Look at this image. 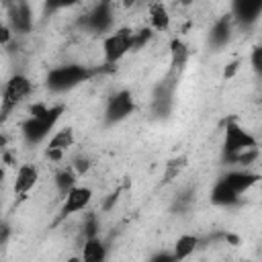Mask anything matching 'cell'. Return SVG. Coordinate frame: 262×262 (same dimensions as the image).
I'll list each match as a JSON object with an SVG mask.
<instances>
[{"instance_id": "1", "label": "cell", "mask_w": 262, "mask_h": 262, "mask_svg": "<svg viewBox=\"0 0 262 262\" xmlns=\"http://www.w3.org/2000/svg\"><path fill=\"white\" fill-rule=\"evenodd\" d=\"M63 111H66L63 104H55V106H47L43 102L31 104V108H29L31 117L25 119L23 127H20L27 143H41L49 135V131L55 127V123L59 121Z\"/></svg>"}, {"instance_id": "2", "label": "cell", "mask_w": 262, "mask_h": 262, "mask_svg": "<svg viewBox=\"0 0 262 262\" xmlns=\"http://www.w3.org/2000/svg\"><path fill=\"white\" fill-rule=\"evenodd\" d=\"M102 70H106V68H86V66H80V63L57 66L47 74L45 86L51 92H68V90L80 86L82 82H88L92 76L100 74Z\"/></svg>"}, {"instance_id": "3", "label": "cell", "mask_w": 262, "mask_h": 262, "mask_svg": "<svg viewBox=\"0 0 262 262\" xmlns=\"http://www.w3.org/2000/svg\"><path fill=\"white\" fill-rule=\"evenodd\" d=\"M258 141L256 137L246 131L237 121H227L225 123V135H223V162L231 164L235 156L248 149H256Z\"/></svg>"}, {"instance_id": "4", "label": "cell", "mask_w": 262, "mask_h": 262, "mask_svg": "<svg viewBox=\"0 0 262 262\" xmlns=\"http://www.w3.org/2000/svg\"><path fill=\"white\" fill-rule=\"evenodd\" d=\"M31 88H33L31 80L27 76H23V74H14L6 82L4 94H2V104H0V123H4L10 117V113L29 96Z\"/></svg>"}, {"instance_id": "5", "label": "cell", "mask_w": 262, "mask_h": 262, "mask_svg": "<svg viewBox=\"0 0 262 262\" xmlns=\"http://www.w3.org/2000/svg\"><path fill=\"white\" fill-rule=\"evenodd\" d=\"M131 41H133V31L129 27H121L115 33H111L104 43H102V51H104V61L106 66L117 63L121 57H125L131 51Z\"/></svg>"}, {"instance_id": "6", "label": "cell", "mask_w": 262, "mask_h": 262, "mask_svg": "<svg viewBox=\"0 0 262 262\" xmlns=\"http://www.w3.org/2000/svg\"><path fill=\"white\" fill-rule=\"evenodd\" d=\"M113 20H115V14H113V6L111 2H98L88 14H84L78 25L84 29V31H90V33H106L111 27H113Z\"/></svg>"}, {"instance_id": "7", "label": "cell", "mask_w": 262, "mask_h": 262, "mask_svg": "<svg viewBox=\"0 0 262 262\" xmlns=\"http://www.w3.org/2000/svg\"><path fill=\"white\" fill-rule=\"evenodd\" d=\"M176 84H178V76L166 74L164 80H160V84L154 90V100H151V108L156 113V117H168L172 106H174V94H176Z\"/></svg>"}, {"instance_id": "8", "label": "cell", "mask_w": 262, "mask_h": 262, "mask_svg": "<svg viewBox=\"0 0 262 262\" xmlns=\"http://www.w3.org/2000/svg\"><path fill=\"white\" fill-rule=\"evenodd\" d=\"M135 111V100H133V94L129 90H119L115 92L108 102H106V108H104V123L106 125H117L121 121H125L131 113Z\"/></svg>"}, {"instance_id": "9", "label": "cell", "mask_w": 262, "mask_h": 262, "mask_svg": "<svg viewBox=\"0 0 262 262\" xmlns=\"http://www.w3.org/2000/svg\"><path fill=\"white\" fill-rule=\"evenodd\" d=\"M92 201V190L86 188V186H74L66 196H63V203H61V209H59V219H66L74 213H80L84 211Z\"/></svg>"}, {"instance_id": "10", "label": "cell", "mask_w": 262, "mask_h": 262, "mask_svg": "<svg viewBox=\"0 0 262 262\" xmlns=\"http://www.w3.org/2000/svg\"><path fill=\"white\" fill-rule=\"evenodd\" d=\"M8 27L14 33L27 35L33 31V10L27 2H12L8 4Z\"/></svg>"}, {"instance_id": "11", "label": "cell", "mask_w": 262, "mask_h": 262, "mask_svg": "<svg viewBox=\"0 0 262 262\" xmlns=\"http://www.w3.org/2000/svg\"><path fill=\"white\" fill-rule=\"evenodd\" d=\"M262 12V0H237L231 8V20H237L242 27H252Z\"/></svg>"}, {"instance_id": "12", "label": "cell", "mask_w": 262, "mask_h": 262, "mask_svg": "<svg viewBox=\"0 0 262 262\" xmlns=\"http://www.w3.org/2000/svg\"><path fill=\"white\" fill-rule=\"evenodd\" d=\"M188 57H190L188 45H186L180 37H174V39L170 41V70H168V74L180 76L182 70H184L186 63H188Z\"/></svg>"}, {"instance_id": "13", "label": "cell", "mask_w": 262, "mask_h": 262, "mask_svg": "<svg viewBox=\"0 0 262 262\" xmlns=\"http://www.w3.org/2000/svg\"><path fill=\"white\" fill-rule=\"evenodd\" d=\"M219 180H223L231 190H235L237 194H242V192H246L250 186H254L258 180H260V174H256V172H244V170H231V172H227V174H223Z\"/></svg>"}, {"instance_id": "14", "label": "cell", "mask_w": 262, "mask_h": 262, "mask_svg": "<svg viewBox=\"0 0 262 262\" xmlns=\"http://www.w3.org/2000/svg\"><path fill=\"white\" fill-rule=\"evenodd\" d=\"M231 29H233V20L229 14H223L221 18L215 20V25L209 31V45L215 49H221L229 43L231 39Z\"/></svg>"}, {"instance_id": "15", "label": "cell", "mask_w": 262, "mask_h": 262, "mask_svg": "<svg viewBox=\"0 0 262 262\" xmlns=\"http://www.w3.org/2000/svg\"><path fill=\"white\" fill-rule=\"evenodd\" d=\"M37 178H39V172L33 164H23L16 172V178H14V194L25 199L27 192L37 184Z\"/></svg>"}, {"instance_id": "16", "label": "cell", "mask_w": 262, "mask_h": 262, "mask_svg": "<svg viewBox=\"0 0 262 262\" xmlns=\"http://www.w3.org/2000/svg\"><path fill=\"white\" fill-rule=\"evenodd\" d=\"M239 201H242V196L235 190H231L223 180H217V184L211 190V203L213 205H217V207H233Z\"/></svg>"}, {"instance_id": "17", "label": "cell", "mask_w": 262, "mask_h": 262, "mask_svg": "<svg viewBox=\"0 0 262 262\" xmlns=\"http://www.w3.org/2000/svg\"><path fill=\"white\" fill-rule=\"evenodd\" d=\"M80 262H106V246L102 244L100 237H92L84 242Z\"/></svg>"}, {"instance_id": "18", "label": "cell", "mask_w": 262, "mask_h": 262, "mask_svg": "<svg viewBox=\"0 0 262 262\" xmlns=\"http://www.w3.org/2000/svg\"><path fill=\"white\" fill-rule=\"evenodd\" d=\"M196 248H199V237L192 235V233H184V235H180V237L176 239L172 254H174L176 262H182V260H186Z\"/></svg>"}, {"instance_id": "19", "label": "cell", "mask_w": 262, "mask_h": 262, "mask_svg": "<svg viewBox=\"0 0 262 262\" xmlns=\"http://www.w3.org/2000/svg\"><path fill=\"white\" fill-rule=\"evenodd\" d=\"M149 25H151V27H149L151 31H166V29H168V25H170V14H168V10H166L164 4L156 2V4L149 6Z\"/></svg>"}, {"instance_id": "20", "label": "cell", "mask_w": 262, "mask_h": 262, "mask_svg": "<svg viewBox=\"0 0 262 262\" xmlns=\"http://www.w3.org/2000/svg\"><path fill=\"white\" fill-rule=\"evenodd\" d=\"M72 145H74V131H72L70 127H66V129L57 131V133L49 139L47 149H57V151H63V154H66Z\"/></svg>"}, {"instance_id": "21", "label": "cell", "mask_w": 262, "mask_h": 262, "mask_svg": "<svg viewBox=\"0 0 262 262\" xmlns=\"http://www.w3.org/2000/svg\"><path fill=\"white\" fill-rule=\"evenodd\" d=\"M55 186H57V190L66 196V194L76 186V172L70 170V168L59 170V172L55 174Z\"/></svg>"}, {"instance_id": "22", "label": "cell", "mask_w": 262, "mask_h": 262, "mask_svg": "<svg viewBox=\"0 0 262 262\" xmlns=\"http://www.w3.org/2000/svg\"><path fill=\"white\" fill-rule=\"evenodd\" d=\"M151 35H154V31L149 29V27H143V29H139V31H133V41H131V51H139L149 39H151Z\"/></svg>"}, {"instance_id": "23", "label": "cell", "mask_w": 262, "mask_h": 262, "mask_svg": "<svg viewBox=\"0 0 262 262\" xmlns=\"http://www.w3.org/2000/svg\"><path fill=\"white\" fill-rule=\"evenodd\" d=\"M186 166V158L182 156V158H174V160H170L168 164H166V174H164V182H170L172 178H176L178 174H180V170Z\"/></svg>"}, {"instance_id": "24", "label": "cell", "mask_w": 262, "mask_h": 262, "mask_svg": "<svg viewBox=\"0 0 262 262\" xmlns=\"http://www.w3.org/2000/svg\"><path fill=\"white\" fill-rule=\"evenodd\" d=\"M190 203H192V188H186V190H182V192L176 194V201H174L172 209L174 211H186V207Z\"/></svg>"}, {"instance_id": "25", "label": "cell", "mask_w": 262, "mask_h": 262, "mask_svg": "<svg viewBox=\"0 0 262 262\" xmlns=\"http://www.w3.org/2000/svg\"><path fill=\"white\" fill-rule=\"evenodd\" d=\"M84 235H86V239H92V237H98V219H96V215L94 213H90L88 217H86V221H84Z\"/></svg>"}, {"instance_id": "26", "label": "cell", "mask_w": 262, "mask_h": 262, "mask_svg": "<svg viewBox=\"0 0 262 262\" xmlns=\"http://www.w3.org/2000/svg\"><path fill=\"white\" fill-rule=\"evenodd\" d=\"M258 160V147L256 149H248V151H242L239 156H235V160L231 164H239V166H248L252 162Z\"/></svg>"}, {"instance_id": "27", "label": "cell", "mask_w": 262, "mask_h": 262, "mask_svg": "<svg viewBox=\"0 0 262 262\" xmlns=\"http://www.w3.org/2000/svg\"><path fill=\"white\" fill-rule=\"evenodd\" d=\"M252 68H254L256 74L262 72V47H260V45H256V47L252 49Z\"/></svg>"}, {"instance_id": "28", "label": "cell", "mask_w": 262, "mask_h": 262, "mask_svg": "<svg viewBox=\"0 0 262 262\" xmlns=\"http://www.w3.org/2000/svg\"><path fill=\"white\" fill-rule=\"evenodd\" d=\"M239 59H233V61H229L227 66H225V70H223V78L225 80H229V78H233L235 74H237V70H239Z\"/></svg>"}, {"instance_id": "29", "label": "cell", "mask_w": 262, "mask_h": 262, "mask_svg": "<svg viewBox=\"0 0 262 262\" xmlns=\"http://www.w3.org/2000/svg\"><path fill=\"white\" fill-rule=\"evenodd\" d=\"M147 262H176V258H174L172 252H158V254H154Z\"/></svg>"}, {"instance_id": "30", "label": "cell", "mask_w": 262, "mask_h": 262, "mask_svg": "<svg viewBox=\"0 0 262 262\" xmlns=\"http://www.w3.org/2000/svg\"><path fill=\"white\" fill-rule=\"evenodd\" d=\"M74 168H76L78 174H86V172L90 170V160H88V158H76Z\"/></svg>"}, {"instance_id": "31", "label": "cell", "mask_w": 262, "mask_h": 262, "mask_svg": "<svg viewBox=\"0 0 262 262\" xmlns=\"http://www.w3.org/2000/svg\"><path fill=\"white\" fill-rule=\"evenodd\" d=\"M10 39H12V31H10V27L4 25V23H0V45H8Z\"/></svg>"}, {"instance_id": "32", "label": "cell", "mask_w": 262, "mask_h": 262, "mask_svg": "<svg viewBox=\"0 0 262 262\" xmlns=\"http://www.w3.org/2000/svg\"><path fill=\"white\" fill-rule=\"evenodd\" d=\"M10 233H12V229H10L8 221H2V219H0V246H4V244L8 242Z\"/></svg>"}, {"instance_id": "33", "label": "cell", "mask_w": 262, "mask_h": 262, "mask_svg": "<svg viewBox=\"0 0 262 262\" xmlns=\"http://www.w3.org/2000/svg\"><path fill=\"white\" fill-rule=\"evenodd\" d=\"M117 196H119V190H117V192H113V194H108V201L104 203V211H108V209L113 207V203H117Z\"/></svg>"}, {"instance_id": "34", "label": "cell", "mask_w": 262, "mask_h": 262, "mask_svg": "<svg viewBox=\"0 0 262 262\" xmlns=\"http://www.w3.org/2000/svg\"><path fill=\"white\" fill-rule=\"evenodd\" d=\"M223 237H225L227 242H231V244H237V242H239V237H237V235H233V233H225Z\"/></svg>"}, {"instance_id": "35", "label": "cell", "mask_w": 262, "mask_h": 262, "mask_svg": "<svg viewBox=\"0 0 262 262\" xmlns=\"http://www.w3.org/2000/svg\"><path fill=\"white\" fill-rule=\"evenodd\" d=\"M6 141H8V139H6V137L0 133V149H4V147H6Z\"/></svg>"}, {"instance_id": "36", "label": "cell", "mask_w": 262, "mask_h": 262, "mask_svg": "<svg viewBox=\"0 0 262 262\" xmlns=\"http://www.w3.org/2000/svg\"><path fill=\"white\" fill-rule=\"evenodd\" d=\"M4 180V168H2V164H0V182Z\"/></svg>"}, {"instance_id": "37", "label": "cell", "mask_w": 262, "mask_h": 262, "mask_svg": "<svg viewBox=\"0 0 262 262\" xmlns=\"http://www.w3.org/2000/svg\"><path fill=\"white\" fill-rule=\"evenodd\" d=\"M68 262H80V258H70Z\"/></svg>"}]
</instances>
